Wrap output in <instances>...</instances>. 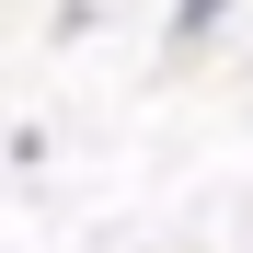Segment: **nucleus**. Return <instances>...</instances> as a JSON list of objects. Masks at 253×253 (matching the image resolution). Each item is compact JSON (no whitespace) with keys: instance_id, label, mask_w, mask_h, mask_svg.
Here are the masks:
<instances>
[]
</instances>
